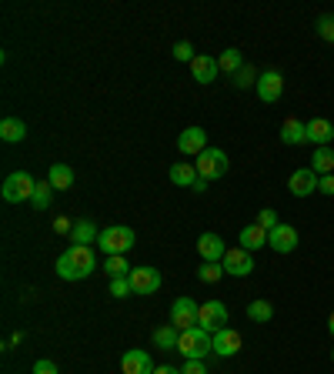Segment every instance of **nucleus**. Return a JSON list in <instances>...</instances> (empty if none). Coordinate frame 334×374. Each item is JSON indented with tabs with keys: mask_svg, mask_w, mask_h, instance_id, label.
Masks as SVG:
<instances>
[{
	"mask_svg": "<svg viewBox=\"0 0 334 374\" xmlns=\"http://www.w3.org/2000/svg\"><path fill=\"white\" fill-rule=\"evenodd\" d=\"M97 271V254L91 247H80V244H71L60 258H57V278L60 280H84Z\"/></svg>",
	"mask_w": 334,
	"mask_h": 374,
	"instance_id": "obj_1",
	"label": "nucleus"
},
{
	"mask_svg": "<svg viewBox=\"0 0 334 374\" xmlns=\"http://www.w3.org/2000/svg\"><path fill=\"white\" fill-rule=\"evenodd\" d=\"M177 351H181L187 361H204L207 351H214V344H211V335H207L204 328H191V331H181Z\"/></svg>",
	"mask_w": 334,
	"mask_h": 374,
	"instance_id": "obj_2",
	"label": "nucleus"
},
{
	"mask_svg": "<svg viewBox=\"0 0 334 374\" xmlns=\"http://www.w3.org/2000/svg\"><path fill=\"white\" fill-rule=\"evenodd\" d=\"M97 244H100V251H104L107 258H114V254H128L130 247H134V231L124 227V224L104 227L100 238H97Z\"/></svg>",
	"mask_w": 334,
	"mask_h": 374,
	"instance_id": "obj_3",
	"label": "nucleus"
},
{
	"mask_svg": "<svg viewBox=\"0 0 334 374\" xmlns=\"http://www.w3.org/2000/svg\"><path fill=\"white\" fill-rule=\"evenodd\" d=\"M34 187H37V181H34L27 170H14V174L3 181L0 194H3L7 204H20V201H30V197H34Z\"/></svg>",
	"mask_w": 334,
	"mask_h": 374,
	"instance_id": "obj_4",
	"label": "nucleus"
},
{
	"mask_svg": "<svg viewBox=\"0 0 334 374\" xmlns=\"http://www.w3.org/2000/svg\"><path fill=\"white\" fill-rule=\"evenodd\" d=\"M194 168H197V174H201V177H204L207 184H211V181H218V177H224L231 164H227V154H224V150L207 148L204 154H197Z\"/></svg>",
	"mask_w": 334,
	"mask_h": 374,
	"instance_id": "obj_5",
	"label": "nucleus"
},
{
	"mask_svg": "<svg viewBox=\"0 0 334 374\" xmlns=\"http://www.w3.org/2000/svg\"><path fill=\"white\" fill-rule=\"evenodd\" d=\"M197 328H204L207 335L227 328V308H224L221 301H207V304H201V311H197Z\"/></svg>",
	"mask_w": 334,
	"mask_h": 374,
	"instance_id": "obj_6",
	"label": "nucleus"
},
{
	"mask_svg": "<svg viewBox=\"0 0 334 374\" xmlns=\"http://www.w3.org/2000/svg\"><path fill=\"white\" fill-rule=\"evenodd\" d=\"M197 304L191 298H177L170 304V324L177 328V331H191V328H197Z\"/></svg>",
	"mask_w": 334,
	"mask_h": 374,
	"instance_id": "obj_7",
	"label": "nucleus"
},
{
	"mask_svg": "<svg viewBox=\"0 0 334 374\" xmlns=\"http://www.w3.org/2000/svg\"><path fill=\"white\" fill-rule=\"evenodd\" d=\"M224 274H234V278H247L251 271H254V258H251V251H244V247H227V254H224Z\"/></svg>",
	"mask_w": 334,
	"mask_h": 374,
	"instance_id": "obj_8",
	"label": "nucleus"
},
{
	"mask_svg": "<svg viewBox=\"0 0 334 374\" xmlns=\"http://www.w3.org/2000/svg\"><path fill=\"white\" fill-rule=\"evenodd\" d=\"M254 91H258V97L264 104H278L281 93H284V77H281V71H264L258 77V84H254Z\"/></svg>",
	"mask_w": 334,
	"mask_h": 374,
	"instance_id": "obj_9",
	"label": "nucleus"
},
{
	"mask_svg": "<svg viewBox=\"0 0 334 374\" xmlns=\"http://www.w3.org/2000/svg\"><path fill=\"white\" fill-rule=\"evenodd\" d=\"M130 287L134 294H154L161 287V271L157 267H130Z\"/></svg>",
	"mask_w": 334,
	"mask_h": 374,
	"instance_id": "obj_10",
	"label": "nucleus"
},
{
	"mask_svg": "<svg viewBox=\"0 0 334 374\" xmlns=\"http://www.w3.org/2000/svg\"><path fill=\"white\" fill-rule=\"evenodd\" d=\"M211 344H214V355L218 357H234L241 351V335L234 328H221L211 335Z\"/></svg>",
	"mask_w": 334,
	"mask_h": 374,
	"instance_id": "obj_11",
	"label": "nucleus"
},
{
	"mask_svg": "<svg viewBox=\"0 0 334 374\" xmlns=\"http://www.w3.org/2000/svg\"><path fill=\"white\" fill-rule=\"evenodd\" d=\"M317 184H321V177H317L311 168H297L291 174V181H288V190L295 194V197H308V194H315Z\"/></svg>",
	"mask_w": 334,
	"mask_h": 374,
	"instance_id": "obj_12",
	"label": "nucleus"
},
{
	"mask_svg": "<svg viewBox=\"0 0 334 374\" xmlns=\"http://www.w3.org/2000/svg\"><path fill=\"white\" fill-rule=\"evenodd\" d=\"M177 150L187 154V157H197L207 150V131L204 127H187L181 137H177Z\"/></svg>",
	"mask_w": 334,
	"mask_h": 374,
	"instance_id": "obj_13",
	"label": "nucleus"
},
{
	"mask_svg": "<svg viewBox=\"0 0 334 374\" xmlns=\"http://www.w3.org/2000/svg\"><path fill=\"white\" fill-rule=\"evenodd\" d=\"M267 247L278 251V254H291L297 247V231L291 224H278L271 234H267Z\"/></svg>",
	"mask_w": 334,
	"mask_h": 374,
	"instance_id": "obj_14",
	"label": "nucleus"
},
{
	"mask_svg": "<svg viewBox=\"0 0 334 374\" xmlns=\"http://www.w3.org/2000/svg\"><path fill=\"white\" fill-rule=\"evenodd\" d=\"M121 371L124 374H154V361H150L148 351L134 348V351H128V355L121 357Z\"/></svg>",
	"mask_w": 334,
	"mask_h": 374,
	"instance_id": "obj_15",
	"label": "nucleus"
},
{
	"mask_svg": "<svg viewBox=\"0 0 334 374\" xmlns=\"http://www.w3.org/2000/svg\"><path fill=\"white\" fill-rule=\"evenodd\" d=\"M221 74V67H218V57H207V54H197L191 60V77L197 80V84H211L214 77Z\"/></svg>",
	"mask_w": 334,
	"mask_h": 374,
	"instance_id": "obj_16",
	"label": "nucleus"
},
{
	"mask_svg": "<svg viewBox=\"0 0 334 374\" xmlns=\"http://www.w3.org/2000/svg\"><path fill=\"white\" fill-rule=\"evenodd\" d=\"M334 141V124L328 117H315L308 124V144H317V148H328Z\"/></svg>",
	"mask_w": 334,
	"mask_h": 374,
	"instance_id": "obj_17",
	"label": "nucleus"
},
{
	"mask_svg": "<svg viewBox=\"0 0 334 374\" xmlns=\"http://www.w3.org/2000/svg\"><path fill=\"white\" fill-rule=\"evenodd\" d=\"M197 254L204 258V261H224V254H227V247H224V241L218 238V234H201L197 238Z\"/></svg>",
	"mask_w": 334,
	"mask_h": 374,
	"instance_id": "obj_18",
	"label": "nucleus"
},
{
	"mask_svg": "<svg viewBox=\"0 0 334 374\" xmlns=\"http://www.w3.org/2000/svg\"><path fill=\"white\" fill-rule=\"evenodd\" d=\"M97 238H100V231H97V224H94L91 217H80V221H74V231H71V241L80 244V247H91V244H97Z\"/></svg>",
	"mask_w": 334,
	"mask_h": 374,
	"instance_id": "obj_19",
	"label": "nucleus"
},
{
	"mask_svg": "<svg viewBox=\"0 0 334 374\" xmlns=\"http://www.w3.org/2000/svg\"><path fill=\"white\" fill-rule=\"evenodd\" d=\"M281 141L291 144V148L304 144V141H308V124H301L297 117H288V121L281 124Z\"/></svg>",
	"mask_w": 334,
	"mask_h": 374,
	"instance_id": "obj_20",
	"label": "nucleus"
},
{
	"mask_svg": "<svg viewBox=\"0 0 334 374\" xmlns=\"http://www.w3.org/2000/svg\"><path fill=\"white\" fill-rule=\"evenodd\" d=\"M238 247H244V251H251V254H254V251H261V247H264V244H267V231H264V227H258V224H247L241 231V238H238Z\"/></svg>",
	"mask_w": 334,
	"mask_h": 374,
	"instance_id": "obj_21",
	"label": "nucleus"
},
{
	"mask_svg": "<svg viewBox=\"0 0 334 374\" xmlns=\"http://www.w3.org/2000/svg\"><path fill=\"white\" fill-rule=\"evenodd\" d=\"M0 137H3L7 144H20V141L27 137V124H24L20 117H3V121H0Z\"/></svg>",
	"mask_w": 334,
	"mask_h": 374,
	"instance_id": "obj_22",
	"label": "nucleus"
},
{
	"mask_svg": "<svg viewBox=\"0 0 334 374\" xmlns=\"http://www.w3.org/2000/svg\"><path fill=\"white\" fill-rule=\"evenodd\" d=\"M177 341H181V331H177L174 324L154 328V348H161V351H177Z\"/></svg>",
	"mask_w": 334,
	"mask_h": 374,
	"instance_id": "obj_23",
	"label": "nucleus"
},
{
	"mask_svg": "<svg viewBox=\"0 0 334 374\" xmlns=\"http://www.w3.org/2000/svg\"><path fill=\"white\" fill-rule=\"evenodd\" d=\"M47 181H51L54 190H71V187H74V170L67 168V164H51Z\"/></svg>",
	"mask_w": 334,
	"mask_h": 374,
	"instance_id": "obj_24",
	"label": "nucleus"
},
{
	"mask_svg": "<svg viewBox=\"0 0 334 374\" xmlns=\"http://www.w3.org/2000/svg\"><path fill=\"white\" fill-rule=\"evenodd\" d=\"M197 177H201L197 168H194V164H187V161H177V164L170 168V181H174L177 187H194Z\"/></svg>",
	"mask_w": 334,
	"mask_h": 374,
	"instance_id": "obj_25",
	"label": "nucleus"
},
{
	"mask_svg": "<svg viewBox=\"0 0 334 374\" xmlns=\"http://www.w3.org/2000/svg\"><path fill=\"white\" fill-rule=\"evenodd\" d=\"M311 170H315L317 177H328L334 170V150L331 148H317L315 157H311Z\"/></svg>",
	"mask_w": 334,
	"mask_h": 374,
	"instance_id": "obj_26",
	"label": "nucleus"
},
{
	"mask_svg": "<svg viewBox=\"0 0 334 374\" xmlns=\"http://www.w3.org/2000/svg\"><path fill=\"white\" fill-rule=\"evenodd\" d=\"M218 67H221L224 74H238V71H241L244 67V57H241V51H238V47H227V51H224L221 57H218Z\"/></svg>",
	"mask_w": 334,
	"mask_h": 374,
	"instance_id": "obj_27",
	"label": "nucleus"
},
{
	"mask_svg": "<svg viewBox=\"0 0 334 374\" xmlns=\"http://www.w3.org/2000/svg\"><path fill=\"white\" fill-rule=\"evenodd\" d=\"M247 318L258 321V324H267V321L274 318V304L271 301H251L247 304Z\"/></svg>",
	"mask_w": 334,
	"mask_h": 374,
	"instance_id": "obj_28",
	"label": "nucleus"
},
{
	"mask_svg": "<svg viewBox=\"0 0 334 374\" xmlns=\"http://www.w3.org/2000/svg\"><path fill=\"white\" fill-rule=\"evenodd\" d=\"M51 201H54V187H51V181H37L30 204L37 207V211H47V207H51Z\"/></svg>",
	"mask_w": 334,
	"mask_h": 374,
	"instance_id": "obj_29",
	"label": "nucleus"
},
{
	"mask_svg": "<svg viewBox=\"0 0 334 374\" xmlns=\"http://www.w3.org/2000/svg\"><path fill=\"white\" fill-rule=\"evenodd\" d=\"M197 278L204 280V284H218V280L224 278V264H218V261H204L201 267H197Z\"/></svg>",
	"mask_w": 334,
	"mask_h": 374,
	"instance_id": "obj_30",
	"label": "nucleus"
},
{
	"mask_svg": "<svg viewBox=\"0 0 334 374\" xmlns=\"http://www.w3.org/2000/svg\"><path fill=\"white\" fill-rule=\"evenodd\" d=\"M104 271L111 274V278H128V254H114V258H107L104 261Z\"/></svg>",
	"mask_w": 334,
	"mask_h": 374,
	"instance_id": "obj_31",
	"label": "nucleus"
},
{
	"mask_svg": "<svg viewBox=\"0 0 334 374\" xmlns=\"http://www.w3.org/2000/svg\"><path fill=\"white\" fill-rule=\"evenodd\" d=\"M258 71H254V67H251V64H244L241 71H238V74H234V87H254V84H258Z\"/></svg>",
	"mask_w": 334,
	"mask_h": 374,
	"instance_id": "obj_32",
	"label": "nucleus"
},
{
	"mask_svg": "<svg viewBox=\"0 0 334 374\" xmlns=\"http://www.w3.org/2000/svg\"><path fill=\"white\" fill-rule=\"evenodd\" d=\"M107 291H111L114 298H128V294H134V287H130V278H111Z\"/></svg>",
	"mask_w": 334,
	"mask_h": 374,
	"instance_id": "obj_33",
	"label": "nucleus"
},
{
	"mask_svg": "<svg viewBox=\"0 0 334 374\" xmlns=\"http://www.w3.org/2000/svg\"><path fill=\"white\" fill-rule=\"evenodd\" d=\"M254 224H258V227H264V231L271 234V231H274V227L281 224V221H278V211H271V207H264V211H261V214H258V221H254Z\"/></svg>",
	"mask_w": 334,
	"mask_h": 374,
	"instance_id": "obj_34",
	"label": "nucleus"
},
{
	"mask_svg": "<svg viewBox=\"0 0 334 374\" xmlns=\"http://www.w3.org/2000/svg\"><path fill=\"white\" fill-rule=\"evenodd\" d=\"M194 47H191V40H177V44H174V60H187V64H191V60H194Z\"/></svg>",
	"mask_w": 334,
	"mask_h": 374,
	"instance_id": "obj_35",
	"label": "nucleus"
},
{
	"mask_svg": "<svg viewBox=\"0 0 334 374\" xmlns=\"http://www.w3.org/2000/svg\"><path fill=\"white\" fill-rule=\"evenodd\" d=\"M317 37L334 44V17H321L317 20Z\"/></svg>",
	"mask_w": 334,
	"mask_h": 374,
	"instance_id": "obj_36",
	"label": "nucleus"
},
{
	"mask_svg": "<svg viewBox=\"0 0 334 374\" xmlns=\"http://www.w3.org/2000/svg\"><path fill=\"white\" fill-rule=\"evenodd\" d=\"M34 374H57V364L47 361V357H40L37 364H34Z\"/></svg>",
	"mask_w": 334,
	"mask_h": 374,
	"instance_id": "obj_37",
	"label": "nucleus"
},
{
	"mask_svg": "<svg viewBox=\"0 0 334 374\" xmlns=\"http://www.w3.org/2000/svg\"><path fill=\"white\" fill-rule=\"evenodd\" d=\"M181 374H207V364L204 361H187L184 368H181Z\"/></svg>",
	"mask_w": 334,
	"mask_h": 374,
	"instance_id": "obj_38",
	"label": "nucleus"
},
{
	"mask_svg": "<svg viewBox=\"0 0 334 374\" xmlns=\"http://www.w3.org/2000/svg\"><path fill=\"white\" fill-rule=\"evenodd\" d=\"M54 231L57 234H71L74 231V221L71 217H54Z\"/></svg>",
	"mask_w": 334,
	"mask_h": 374,
	"instance_id": "obj_39",
	"label": "nucleus"
},
{
	"mask_svg": "<svg viewBox=\"0 0 334 374\" xmlns=\"http://www.w3.org/2000/svg\"><path fill=\"white\" fill-rule=\"evenodd\" d=\"M317 190H321V194H328V197H334V174H328V177H321V184H317Z\"/></svg>",
	"mask_w": 334,
	"mask_h": 374,
	"instance_id": "obj_40",
	"label": "nucleus"
},
{
	"mask_svg": "<svg viewBox=\"0 0 334 374\" xmlns=\"http://www.w3.org/2000/svg\"><path fill=\"white\" fill-rule=\"evenodd\" d=\"M154 374H181L177 368H170V364H161V368H154Z\"/></svg>",
	"mask_w": 334,
	"mask_h": 374,
	"instance_id": "obj_41",
	"label": "nucleus"
},
{
	"mask_svg": "<svg viewBox=\"0 0 334 374\" xmlns=\"http://www.w3.org/2000/svg\"><path fill=\"white\" fill-rule=\"evenodd\" d=\"M191 190H197V194H201V190H207V181H204V177H197V181H194V187H191Z\"/></svg>",
	"mask_w": 334,
	"mask_h": 374,
	"instance_id": "obj_42",
	"label": "nucleus"
},
{
	"mask_svg": "<svg viewBox=\"0 0 334 374\" xmlns=\"http://www.w3.org/2000/svg\"><path fill=\"white\" fill-rule=\"evenodd\" d=\"M328 331L334 335V311H331V318H328Z\"/></svg>",
	"mask_w": 334,
	"mask_h": 374,
	"instance_id": "obj_43",
	"label": "nucleus"
},
{
	"mask_svg": "<svg viewBox=\"0 0 334 374\" xmlns=\"http://www.w3.org/2000/svg\"><path fill=\"white\" fill-rule=\"evenodd\" d=\"M331 361H334V351H331Z\"/></svg>",
	"mask_w": 334,
	"mask_h": 374,
	"instance_id": "obj_44",
	"label": "nucleus"
}]
</instances>
